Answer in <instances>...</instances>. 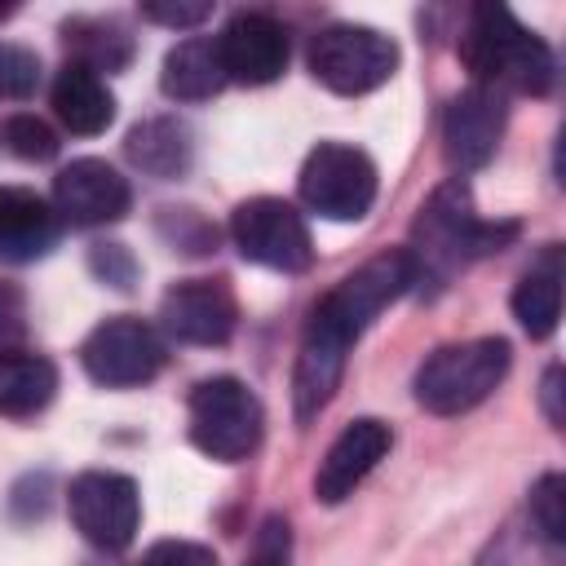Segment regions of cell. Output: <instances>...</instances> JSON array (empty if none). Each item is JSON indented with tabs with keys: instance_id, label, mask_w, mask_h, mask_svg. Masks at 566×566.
<instances>
[{
	"instance_id": "obj_8",
	"label": "cell",
	"mask_w": 566,
	"mask_h": 566,
	"mask_svg": "<svg viewBox=\"0 0 566 566\" xmlns=\"http://www.w3.org/2000/svg\"><path fill=\"white\" fill-rule=\"evenodd\" d=\"M230 239L243 252V261L279 270V274H301L314 261V243H310L305 217L287 199H274V195L243 199L230 212Z\"/></svg>"
},
{
	"instance_id": "obj_3",
	"label": "cell",
	"mask_w": 566,
	"mask_h": 566,
	"mask_svg": "<svg viewBox=\"0 0 566 566\" xmlns=\"http://www.w3.org/2000/svg\"><path fill=\"white\" fill-rule=\"evenodd\" d=\"M460 57L473 71V84L495 93L544 97L557 80L553 49L535 31H526L504 4H478L469 13V31L460 35Z\"/></svg>"
},
{
	"instance_id": "obj_23",
	"label": "cell",
	"mask_w": 566,
	"mask_h": 566,
	"mask_svg": "<svg viewBox=\"0 0 566 566\" xmlns=\"http://www.w3.org/2000/svg\"><path fill=\"white\" fill-rule=\"evenodd\" d=\"M562 478L557 473H544L535 486H531V522L539 531V539L548 548H562L566 544V517H562Z\"/></svg>"
},
{
	"instance_id": "obj_28",
	"label": "cell",
	"mask_w": 566,
	"mask_h": 566,
	"mask_svg": "<svg viewBox=\"0 0 566 566\" xmlns=\"http://www.w3.org/2000/svg\"><path fill=\"white\" fill-rule=\"evenodd\" d=\"M287 557H292L287 522H283V517H265L261 531H256V544H252L248 566H287Z\"/></svg>"
},
{
	"instance_id": "obj_4",
	"label": "cell",
	"mask_w": 566,
	"mask_h": 566,
	"mask_svg": "<svg viewBox=\"0 0 566 566\" xmlns=\"http://www.w3.org/2000/svg\"><path fill=\"white\" fill-rule=\"evenodd\" d=\"M509 376V340L478 336L433 349L416 371V402L433 416H460L486 402Z\"/></svg>"
},
{
	"instance_id": "obj_32",
	"label": "cell",
	"mask_w": 566,
	"mask_h": 566,
	"mask_svg": "<svg viewBox=\"0 0 566 566\" xmlns=\"http://www.w3.org/2000/svg\"><path fill=\"white\" fill-rule=\"evenodd\" d=\"M544 411L553 424H562V367L557 363L544 371Z\"/></svg>"
},
{
	"instance_id": "obj_12",
	"label": "cell",
	"mask_w": 566,
	"mask_h": 566,
	"mask_svg": "<svg viewBox=\"0 0 566 566\" xmlns=\"http://www.w3.org/2000/svg\"><path fill=\"white\" fill-rule=\"evenodd\" d=\"M504 93L495 88H482V84H469L464 93L451 97L447 115H442V150H447V164L455 172H473L482 168L500 137H504Z\"/></svg>"
},
{
	"instance_id": "obj_7",
	"label": "cell",
	"mask_w": 566,
	"mask_h": 566,
	"mask_svg": "<svg viewBox=\"0 0 566 566\" xmlns=\"http://www.w3.org/2000/svg\"><path fill=\"white\" fill-rule=\"evenodd\" d=\"M301 199L327 221H358L376 203V164L349 142H318L301 164Z\"/></svg>"
},
{
	"instance_id": "obj_10",
	"label": "cell",
	"mask_w": 566,
	"mask_h": 566,
	"mask_svg": "<svg viewBox=\"0 0 566 566\" xmlns=\"http://www.w3.org/2000/svg\"><path fill=\"white\" fill-rule=\"evenodd\" d=\"M66 509H71V522L75 531L102 548V553H119L133 544L137 535V522H142V495H137V482L124 478V473H111V469H88L71 482L66 491Z\"/></svg>"
},
{
	"instance_id": "obj_9",
	"label": "cell",
	"mask_w": 566,
	"mask_h": 566,
	"mask_svg": "<svg viewBox=\"0 0 566 566\" xmlns=\"http://www.w3.org/2000/svg\"><path fill=\"white\" fill-rule=\"evenodd\" d=\"M164 340L146 318L133 314H115L106 323H97L84 345H80V363L84 371L106 385V389H128V385H146L164 371Z\"/></svg>"
},
{
	"instance_id": "obj_26",
	"label": "cell",
	"mask_w": 566,
	"mask_h": 566,
	"mask_svg": "<svg viewBox=\"0 0 566 566\" xmlns=\"http://www.w3.org/2000/svg\"><path fill=\"white\" fill-rule=\"evenodd\" d=\"M142 566H217V553L195 539H159L142 553Z\"/></svg>"
},
{
	"instance_id": "obj_11",
	"label": "cell",
	"mask_w": 566,
	"mask_h": 566,
	"mask_svg": "<svg viewBox=\"0 0 566 566\" xmlns=\"http://www.w3.org/2000/svg\"><path fill=\"white\" fill-rule=\"evenodd\" d=\"M159 323L181 345H226L239 323V305L226 279H181L159 301Z\"/></svg>"
},
{
	"instance_id": "obj_19",
	"label": "cell",
	"mask_w": 566,
	"mask_h": 566,
	"mask_svg": "<svg viewBox=\"0 0 566 566\" xmlns=\"http://www.w3.org/2000/svg\"><path fill=\"white\" fill-rule=\"evenodd\" d=\"M159 84H164V93L177 97V102H203V97L221 93L226 71H221V57H217V40L190 35V40L172 44L168 57H164Z\"/></svg>"
},
{
	"instance_id": "obj_5",
	"label": "cell",
	"mask_w": 566,
	"mask_h": 566,
	"mask_svg": "<svg viewBox=\"0 0 566 566\" xmlns=\"http://www.w3.org/2000/svg\"><path fill=\"white\" fill-rule=\"evenodd\" d=\"M261 433H265V411L243 380L208 376L190 389V442L203 455L221 464L248 460L261 447Z\"/></svg>"
},
{
	"instance_id": "obj_16",
	"label": "cell",
	"mask_w": 566,
	"mask_h": 566,
	"mask_svg": "<svg viewBox=\"0 0 566 566\" xmlns=\"http://www.w3.org/2000/svg\"><path fill=\"white\" fill-rule=\"evenodd\" d=\"M62 217L27 186H0V261L27 265L57 243Z\"/></svg>"
},
{
	"instance_id": "obj_25",
	"label": "cell",
	"mask_w": 566,
	"mask_h": 566,
	"mask_svg": "<svg viewBox=\"0 0 566 566\" xmlns=\"http://www.w3.org/2000/svg\"><path fill=\"white\" fill-rule=\"evenodd\" d=\"M40 84V57L22 44H0V93L4 97H31Z\"/></svg>"
},
{
	"instance_id": "obj_2",
	"label": "cell",
	"mask_w": 566,
	"mask_h": 566,
	"mask_svg": "<svg viewBox=\"0 0 566 566\" xmlns=\"http://www.w3.org/2000/svg\"><path fill=\"white\" fill-rule=\"evenodd\" d=\"M513 239H517V221H482L473 212V195H469L464 177H451L429 195V203L420 208V217L411 226L407 256L416 270V287L438 292L464 265L509 248Z\"/></svg>"
},
{
	"instance_id": "obj_18",
	"label": "cell",
	"mask_w": 566,
	"mask_h": 566,
	"mask_svg": "<svg viewBox=\"0 0 566 566\" xmlns=\"http://www.w3.org/2000/svg\"><path fill=\"white\" fill-rule=\"evenodd\" d=\"M57 394L53 358L35 349H0V416L27 420L40 416Z\"/></svg>"
},
{
	"instance_id": "obj_31",
	"label": "cell",
	"mask_w": 566,
	"mask_h": 566,
	"mask_svg": "<svg viewBox=\"0 0 566 566\" xmlns=\"http://www.w3.org/2000/svg\"><path fill=\"white\" fill-rule=\"evenodd\" d=\"M208 13H212L208 4H142V18L164 27H199Z\"/></svg>"
},
{
	"instance_id": "obj_6",
	"label": "cell",
	"mask_w": 566,
	"mask_h": 566,
	"mask_svg": "<svg viewBox=\"0 0 566 566\" xmlns=\"http://www.w3.org/2000/svg\"><path fill=\"white\" fill-rule=\"evenodd\" d=\"M310 71L323 88L358 97L380 88L398 71V44L376 27L332 22L310 40Z\"/></svg>"
},
{
	"instance_id": "obj_20",
	"label": "cell",
	"mask_w": 566,
	"mask_h": 566,
	"mask_svg": "<svg viewBox=\"0 0 566 566\" xmlns=\"http://www.w3.org/2000/svg\"><path fill=\"white\" fill-rule=\"evenodd\" d=\"M128 159L150 172V177H181L190 168V155H195V142H190V128L172 115H155V119H142L128 142H124Z\"/></svg>"
},
{
	"instance_id": "obj_21",
	"label": "cell",
	"mask_w": 566,
	"mask_h": 566,
	"mask_svg": "<svg viewBox=\"0 0 566 566\" xmlns=\"http://www.w3.org/2000/svg\"><path fill=\"white\" fill-rule=\"evenodd\" d=\"M513 318L535 340L553 336V327L562 318V261H557V248H548L544 261L531 265L517 279V287H513Z\"/></svg>"
},
{
	"instance_id": "obj_27",
	"label": "cell",
	"mask_w": 566,
	"mask_h": 566,
	"mask_svg": "<svg viewBox=\"0 0 566 566\" xmlns=\"http://www.w3.org/2000/svg\"><path fill=\"white\" fill-rule=\"evenodd\" d=\"M164 212H168L164 221H172V243L181 252H208L217 243V230L195 208H164Z\"/></svg>"
},
{
	"instance_id": "obj_15",
	"label": "cell",
	"mask_w": 566,
	"mask_h": 566,
	"mask_svg": "<svg viewBox=\"0 0 566 566\" xmlns=\"http://www.w3.org/2000/svg\"><path fill=\"white\" fill-rule=\"evenodd\" d=\"M394 447V429L376 416H363L354 424L340 429V438L327 447L318 473H314V495L323 504H340L345 495H354V486L389 455Z\"/></svg>"
},
{
	"instance_id": "obj_13",
	"label": "cell",
	"mask_w": 566,
	"mask_h": 566,
	"mask_svg": "<svg viewBox=\"0 0 566 566\" xmlns=\"http://www.w3.org/2000/svg\"><path fill=\"white\" fill-rule=\"evenodd\" d=\"M217 57L234 84H274L287 71V31L270 13H234L217 35Z\"/></svg>"
},
{
	"instance_id": "obj_14",
	"label": "cell",
	"mask_w": 566,
	"mask_h": 566,
	"mask_svg": "<svg viewBox=\"0 0 566 566\" xmlns=\"http://www.w3.org/2000/svg\"><path fill=\"white\" fill-rule=\"evenodd\" d=\"M133 203L128 177H119L106 159H71L53 177V212L71 226H106L119 221Z\"/></svg>"
},
{
	"instance_id": "obj_22",
	"label": "cell",
	"mask_w": 566,
	"mask_h": 566,
	"mask_svg": "<svg viewBox=\"0 0 566 566\" xmlns=\"http://www.w3.org/2000/svg\"><path fill=\"white\" fill-rule=\"evenodd\" d=\"M62 40H66L71 62L88 66L93 75H102V71L111 75L133 62V35L115 18H71L62 27Z\"/></svg>"
},
{
	"instance_id": "obj_1",
	"label": "cell",
	"mask_w": 566,
	"mask_h": 566,
	"mask_svg": "<svg viewBox=\"0 0 566 566\" xmlns=\"http://www.w3.org/2000/svg\"><path fill=\"white\" fill-rule=\"evenodd\" d=\"M411 287H416L411 256H407V248H394V252L363 261L310 310L296 371H292V407H296L301 424L327 407V398L336 394V385L345 376V358H349L354 340L371 327V318L380 310H389Z\"/></svg>"
},
{
	"instance_id": "obj_17",
	"label": "cell",
	"mask_w": 566,
	"mask_h": 566,
	"mask_svg": "<svg viewBox=\"0 0 566 566\" xmlns=\"http://www.w3.org/2000/svg\"><path fill=\"white\" fill-rule=\"evenodd\" d=\"M49 97H53V115L62 119V128H71L80 137H93V133L111 128V119H115V97H111L106 80L93 75L88 66L66 62L57 71Z\"/></svg>"
},
{
	"instance_id": "obj_29",
	"label": "cell",
	"mask_w": 566,
	"mask_h": 566,
	"mask_svg": "<svg viewBox=\"0 0 566 566\" xmlns=\"http://www.w3.org/2000/svg\"><path fill=\"white\" fill-rule=\"evenodd\" d=\"M93 265H97V274H106V283H115V287H128L133 274H137L133 256H128L119 243H102V248H93Z\"/></svg>"
},
{
	"instance_id": "obj_24",
	"label": "cell",
	"mask_w": 566,
	"mask_h": 566,
	"mask_svg": "<svg viewBox=\"0 0 566 566\" xmlns=\"http://www.w3.org/2000/svg\"><path fill=\"white\" fill-rule=\"evenodd\" d=\"M4 142H9V150H13L18 159H27V164H44V159L57 155V133H53L40 115H13V119L4 124Z\"/></svg>"
},
{
	"instance_id": "obj_30",
	"label": "cell",
	"mask_w": 566,
	"mask_h": 566,
	"mask_svg": "<svg viewBox=\"0 0 566 566\" xmlns=\"http://www.w3.org/2000/svg\"><path fill=\"white\" fill-rule=\"evenodd\" d=\"M22 327H27V301H22V292L13 283L0 279V345L22 336Z\"/></svg>"
}]
</instances>
